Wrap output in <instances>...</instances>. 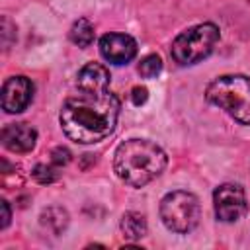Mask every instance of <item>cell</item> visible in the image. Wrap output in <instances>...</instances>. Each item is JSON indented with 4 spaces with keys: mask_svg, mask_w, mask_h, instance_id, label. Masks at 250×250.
Segmentation results:
<instances>
[{
    "mask_svg": "<svg viewBox=\"0 0 250 250\" xmlns=\"http://www.w3.org/2000/svg\"><path fill=\"white\" fill-rule=\"evenodd\" d=\"M119 100L107 92H80L68 98L59 113L62 133L78 143L92 145L109 137L117 125Z\"/></svg>",
    "mask_w": 250,
    "mask_h": 250,
    "instance_id": "1",
    "label": "cell"
},
{
    "mask_svg": "<svg viewBox=\"0 0 250 250\" xmlns=\"http://www.w3.org/2000/svg\"><path fill=\"white\" fill-rule=\"evenodd\" d=\"M166 152L148 139H129L121 143L113 156V170L131 188H143L158 178L166 168Z\"/></svg>",
    "mask_w": 250,
    "mask_h": 250,
    "instance_id": "2",
    "label": "cell"
},
{
    "mask_svg": "<svg viewBox=\"0 0 250 250\" xmlns=\"http://www.w3.org/2000/svg\"><path fill=\"white\" fill-rule=\"evenodd\" d=\"M205 98L209 104L225 109L234 121L250 125V78L244 74H225L215 78Z\"/></svg>",
    "mask_w": 250,
    "mask_h": 250,
    "instance_id": "3",
    "label": "cell"
},
{
    "mask_svg": "<svg viewBox=\"0 0 250 250\" xmlns=\"http://www.w3.org/2000/svg\"><path fill=\"white\" fill-rule=\"evenodd\" d=\"M219 41V27L215 23H199L193 25L186 31H182L174 41H172V59L182 64H195L201 59H205L217 45Z\"/></svg>",
    "mask_w": 250,
    "mask_h": 250,
    "instance_id": "4",
    "label": "cell"
},
{
    "mask_svg": "<svg viewBox=\"0 0 250 250\" xmlns=\"http://www.w3.org/2000/svg\"><path fill=\"white\" fill-rule=\"evenodd\" d=\"M160 219L172 232L188 234L197 227L201 219L199 199L184 189L170 191L160 201Z\"/></svg>",
    "mask_w": 250,
    "mask_h": 250,
    "instance_id": "5",
    "label": "cell"
},
{
    "mask_svg": "<svg viewBox=\"0 0 250 250\" xmlns=\"http://www.w3.org/2000/svg\"><path fill=\"white\" fill-rule=\"evenodd\" d=\"M215 215L223 223H234L246 215L248 203L244 189L238 184H221L213 191Z\"/></svg>",
    "mask_w": 250,
    "mask_h": 250,
    "instance_id": "6",
    "label": "cell"
},
{
    "mask_svg": "<svg viewBox=\"0 0 250 250\" xmlns=\"http://www.w3.org/2000/svg\"><path fill=\"white\" fill-rule=\"evenodd\" d=\"M33 98V84L27 76H10L2 84V109L6 113H21Z\"/></svg>",
    "mask_w": 250,
    "mask_h": 250,
    "instance_id": "7",
    "label": "cell"
},
{
    "mask_svg": "<svg viewBox=\"0 0 250 250\" xmlns=\"http://www.w3.org/2000/svg\"><path fill=\"white\" fill-rule=\"evenodd\" d=\"M100 53L111 64H127L137 55V41L127 33H105L100 39Z\"/></svg>",
    "mask_w": 250,
    "mask_h": 250,
    "instance_id": "8",
    "label": "cell"
},
{
    "mask_svg": "<svg viewBox=\"0 0 250 250\" xmlns=\"http://www.w3.org/2000/svg\"><path fill=\"white\" fill-rule=\"evenodd\" d=\"M2 145L12 152H29L37 143V131L27 123H10L0 133Z\"/></svg>",
    "mask_w": 250,
    "mask_h": 250,
    "instance_id": "9",
    "label": "cell"
},
{
    "mask_svg": "<svg viewBox=\"0 0 250 250\" xmlns=\"http://www.w3.org/2000/svg\"><path fill=\"white\" fill-rule=\"evenodd\" d=\"M109 70L100 62L84 64L76 74V88L80 92H107L109 90Z\"/></svg>",
    "mask_w": 250,
    "mask_h": 250,
    "instance_id": "10",
    "label": "cell"
},
{
    "mask_svg": "<svg viewBox=\"0 0 250 250\" xmlns=\"http://www.w3.org/2000/svg\"><path fill=\"white\" fill-rule=\"evenodd\" d=\"M41 227L51 234H61L68 227V213L62 207H49L41 213Z\"/></svg>",
    "mask_w": 250,
    "mask_h": 250,
    "instance_id": "11",
    "label": "cell"
},
{
    "mask_svg": "<svg viewBox=\"0 0 250 250\" xmlns=\"http://www.w3.org/2000/svg\"><path fill=\"white\" fill-rule=\"evenodd\" d=\"M121 232L129 240H141L146 234V221L137 211H127L121 217Z\"/></svg>",
    "mask_w": 250,
    "mask_h": 250,
    "instance_id": "12",
    "label": "cell"
},
{
    "mask_svg": "<svg viewBox=\"0 0 250 250\" xmlns=\"http://www.w3.org/2000/svg\"><path fill=\"white\" fill-rule=\"evenodd\" d=\"M94 35H96L94 23H92L90 20H86V18L76 20V21L72 23L70 31H68L70 41H72L74 45H78V47H90L92 41H94Z\"/></svg>",
    "mask_w": 250,
    "mask_h": 250,
    "instance_id": "13",
    "label": "cell"
},
{
    "mask_svg": "<svg viewBox=\"0 0 250 250\" xmlns=\"http://www.w3.org/2000/svg\"><path fill=\"white\" fill-rule=\"evenodd\" d=\"M162 72V59L158 55H146L141 62H139V74L143 78H156Z\"/></svg>",
    "mask_w": 250,
    "mask_h": 250,
    "instance_id": "14",
    "label": "cell"
},
{
    "mask_svg": "<svg viewBox=\"0 0 250 250\" xmlns=\"http://www.w3.org/2000/svg\"><path fill=\"white\" fill-rule=\"evenodd\" d=\"M31 174H33V178H35L39 184H53V182H57L59 176H61L59 166H55V164H37Z\"/></svg>",
    "mask_w": 250,
    "mask_h": 250,
    "instance_id": "15",
    "label": "cell"
},
{
    "mask_svg": "<svg viewBox=\"0 0 250 250\" xmlns=\"http://www.w3.org/2000/svg\"><path fill=\"white\" fill-rule=\"evenodd\" d=\"M70 150L66 148V146H57V148H53V152H51V162L55 164V166H66L68 162H70Z\"/></svg>",
    "mask_w": 250,
    "mask_h": 250,
    "instance_id": "16",
    "label": "cell"
},
{
    "mask_svg": "<svg viewBox=\"0 0 250 250\" xmlns=\"http://www.w3.org/2000/svg\"><path fill=\"white\" fill-rule=\"evenodd\" d=\"M12 31H16V25L10 21V18H2V41H4V49L8 51L10 49V43H12V39H10V35H12Z\"/></svg>",
    "mask_w": 250,
    "mask_h": 250,
    "instance_id": "17",
    "label": "cell"
},
{
    "mask_svg": "<svg viewBox=\"0 0 250 250\" xmlns=\"http://www.w3.org/2000/svg\"><path fill=\"white\" fill-rule=\"evenodd\" d=\"M146 98H148L146 88H143V86H135V88L131 90V100H133L135 105H143V104L146 102Z\"/></svg>",
    "mask_w": 250,
    "mask_h": 250,
    "instance_id": "18",
    "label": "cell"
},
{
    "mask_svg": "<svg viewBox=\"0 0 250 250\" xmlns=\"http://www.w3.org/2000/svg\"><path fill=\"white\" fill-rule=\"evenodd\" d=\"M0 209H2V221H0V229H6L10 223V205L6 199L0 201Z\"/></svg>",
    "mask_w": 250,
    "mask_h": 250,
    "instance_id": "19",
    "label": "cell"
}]
</instances>
